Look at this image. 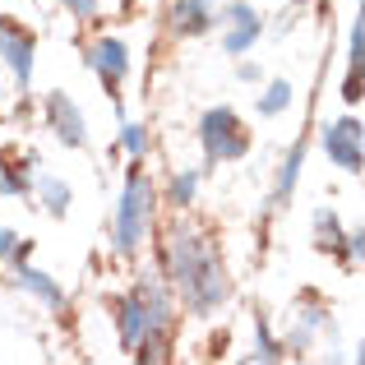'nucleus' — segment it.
Segmentation results:
<instances>
[{
    "label": "nucleus",
    "instance_id": "f257e3e1",
    "mask_svg": "<svg viewBox=\"0 0 365 365\" xmlns=\"http://www.w3.org/2000/svg\"><path fill=\"white\" fill-rule=\"evenodd\" d=\"M167 268H171V277L185 287L190 305H195L199 314H208V310L222 305L227 277H222V264H217L213 245H204L199 236H176L171 250H167Z\"/></svg>",
    "mask_w": 365,
    "mask_h": 365
},
{
    "label": "nucleus",
    "instance_id": "f03ea898",
    "mask_svg": "<svg viewBox=\"0 0 365 365\" xmlns=\"http://www.w3.org/2000/svg\"><path fill=\"white\" fill-rule=\"evenodd\" d=\"M148 217H153V185L143 171H130V180L120 190V208H116V245L125 255L139 250L143 232H148Z\"/></svg>",
    "mask_w": 365,
    "mask_h": 365
},
{
    "label": "nucleus",
    "instance_id": "7ed1b4c3",
    "mask_svg": "<svg viewBox=\"0 0 365 365\" xmlns=\"http://www.w3.org/2000/svg\"><path fill=\"white\" fill-rule=\"evenodd\" d=\"M199 139H204V153L213 162L245 158V148H250V134H245V125L236 120L232 107H213V111H208L204 125H199Z\"/></svg>",
    "mask_w": 365,
    "mask_h": 365
},
{
    "label": "nucleus",
    "instance_id": "20e7f679",
    "mask_svg": "<svg viewBox=\"0 0 365 365\" xmlns=\"http://www.w3.org/2000/svg\"><path fill=\"white\" fill-rule=\"evenodd\" d=\"M46 116H51V130L61 134V143H70V148L88 143V125H83V111L74 107L70 93H51L46 98Z\"/></svg>",
    "mask_w": 365,
    "mask_h": 365
},
{
    "label": "nucleus",
    "instance_id": "39448f33",
    "mask_svg": "<svg viewBox=\"0 0 365 365\" xmlns=\"http://www.w3.org/2000/svg\"><path fill=\"white\" fill-rule=\"evenodd\" d=\"M324 148H329V158L338 162L342 171H351L356 176L361 171V120H338L324 130Z\"/></svg>",
    "mask_w": 365,
    "mask_h": 365
},
{
    "label": "nucleus",
    "instance_id": "423d86ee",
    "mask_svg": "<svg viewBox=\"0 0 365 365\" xmlns=\"http://www.w3.org/2000/svg\"><path fill=\"white\" fill-rule=\"evenodd\" d=\"M88 65L102 74L107 88H120V79L130 74V51H125L120 37H98V42L88 46Z\"/></svg>",
    "mask_w": 365,
    "mask_h": 365
},
{
    "label": "nucleus",
    "instance_id": "0eeeda50",
    "mask_svg": "<svg viewBox=\"0 0 365 365\" xmlns=\"http://www.w3.org/2000/svg\"><path fill=\"white\" fill-rule=\"evenodd\" d=\"M0 56L9 61V70H14L19 88H28V79H33V37H28L24 28L5 24V28H0Z\"/></svg>",
    "mask_w": 365,
    "mask_h": 365
},
{
    "label": "nucleus",
    "instance_id": "6e6552de",
    "mask_svg": "<svg viewBox=\"0 0 365 365\" xmlns=\"http://www.w3.org/2000/svg\"><path fill=\"white\" fill-rule=\"evenodd\" d=\"M227 56H245L250 46H255V37H259V14H255V5H227Z\"/></svg>",
    "mask_w": 365,
    "mask_h": 365
},
{
    "label": "nucleus",
    "instance_id": "1a4fd4ad",
    "mask_svg": "<svg viewBox=\"0 0 365 365\" xmlns=\"http://www.w3.org/2000/svg\"><path fill=\"white\" fill-rule=\"evenodd\" d=\"M213 24L217 19H213V5H208V0H176V5H171V28L185 33V37L208 33Z\"/></svg>",
    "mask_w": 365,
    "mask_h": 365
},
{
    "label": "nucleus",
    "instance_id": "9d476101",
    "mask_svg": "<svg viewBox=\"0 0 365 365\" xmlns=\"http://www.w3.org/2000/svg\"><path fill=\"white\" fill-rule=\"evenodd\" d=\"M14 287H24V292H33L37 301H42V305H51V310H61V305H65V292L56 287V277H46L42 268H28L24 259L14 264Z\"/></svg>",
    "mask_w": 365,
    "mask_h": 365
},
{
    "label": "nucleus",
    "instance_id": "9b49d317",
    "mask_svg": "<svg viewBox=\"0 0 365 365\" xmlns=\"http://www.w3.org/2000/svg\"><path fill=\"white\" fill-rule=\"evenodd\" d=\"M120 342L125 347H143L148 342V310H143L139 296H125L120 301Z\"/></svg>",
    "mask_w": 365,
    "mask_h": 365
},
{
    "label": "nucleus",
    "instance_id": "f8f14e48",
    "mask_svg": "<svg viewBox=\"0 0 365 365\" xmlns=\"http://www.w3.org/2000/svg\"><path fill=\"white\" fill-rule=\"evenodd\" d=\"M33 158L28 162H9V158H0V195H24L28 185H33Z\"/></svg>",
    "mask_w": 365,
    "mask_h": 365
},
{
    "label": "nucleus",
    "instance_id": "ddd939ff",
    "mask_svg": "<svg viewBox=\"0 0 365 365\" xmlns=\"http://www.w3.org/2000/svg\"><path fill=\"white\" fill-rule=\"evenodd\" d=\"M42 204H46V213L65 217V213H70V185L56 180V176H42Z\"/></svg>",
    "mask_w": 365,
    "mask_h": 365
},
{
    "label": "nucleus",
    "instance_id": "4468645a",
    "mask_svg": "<svg viewBox=\"0 0 365 365\" xmlns=\"http://www.w3.org/2000/svg\"><path fill=\"white\" fill-rule=\"evenodd\" d=\"M199 180H204V171H180V176H171V185H167V195H171V204H195V190H199Z\"/></svg>",
    "mask_w": 365,
    "mask_h": 365
},
{
    "label": "nucleus",
    "instance_id": "2eb2a0df",
    "mask_svg": "<svg viewBox=\"0 0 365 365\" xmlns=\"http://www.w3.org/2000/svg\"><path fill=\"white\" fill-rule=\"evenodd\" d=\"M301 162H305V143H296L282 162V176H277V199H287L296 190V176H301Z\"/></svg>",
    "mask_w": 365,
    "mask_h": 365
},
{
    "label": "nucleus",
    "instance_id": "dca6fc26",
    "mask_svg": "<svg viewBox=\"0 0 365 365\" xmlns=\"http://www.w3.org/2000/svg\"><path fill=\"white\" fill-rule=\"evenodd\" d=\"M287 102H292V88L277 79V83H268V93L259 98V111H264V116H273V111H287Z\"/></svg>",
    "mask_w": 365,
    "mask_h": 365
},
{
    "label": "nucleus",
    "instance_id": "f3484780",
    "mask_svg": "<svg viewBox=\"0 0 365 365\" xmlns=\"http://www.w3.org/2000/svg\"><path fill=\"white\" fill-rule=\"evenodd\" d=\"M314 241H319L324 250H329V245H338V241H342V236H338V217H333V213H329V208H324V213H314Z\"/></svg>",
    "mask_w": 365,
    "mask_h": 365
},
{
    "label": "nucleus",
    "instance_id": "a211bd4d",
    "mask_svg": "<svg viewBox=\"0 0 365 365\" xmlns=\"http://www.w3.org/2000/svg\"><path fill=\"white\" fill-rule=\"evenodd\" d=\"M120 148L130 153V158H143V148H148V139H143V125H134V120L120 125Z\"/></svg>",
    "mask_w": 365,
    "mask_h": 365
},
{
    "label": "nucleus",
    "instance_id": "6ab92c4d",
    "mask_svg": "<svg viewBox=\"0 0 365 365\" xmlns=\"http://www.w3.org/2000/svg\"><path fill=\"white\" fill-rule=\"evenodd\" d=\"M28 255H33V245H19V236L14 232H9V227H0V259H14V264H19V259H28Z\"/></svg>",
    "mask_w": 365,
    "mask_h": 365
},
{
    "label": "nucleus",
    "instance_id": "aec40b11",
    "mask_svg": "<svg viewBox=\"0 0 365 365\" xmlns=\"http://www.w3.org/2000/svg\"><path fill=\"white\" fill-rule=\"evenodd\" d=\"M255 338H259V351H255V356H259V361H277V342L268 338V329H264V324L255 329Z\"/></svg>",
    "mask_w": 365,
    "mask_h": 365
},
{
    "label": "nucleus",
    "instance_id": "412c9836",
    "mask_svg": "<svg viewBox=\"0 0 365 365\" xmlns=\"http://www.w3.org/2000/svg\"><path fill=\"white\" fill-rule=\"evenodd\" d=\"M65 9H70V14H79V19H93L98 14V0H61Z\"/></svg>",
    "mask_w": 365,
    "mask_h": 365
},
{
    "label": "nucleus",
    "instance_id": "4be33fe9",
    "mask_svg": "<svg viewBox=\"0 0 365 365\" xmlns=\"http://www.w3.org/2000/svg\"><path fill=\"white\" fill-rule=\"evenodd\" d=\"M0 28H5V24H0Z\"/></svg>",
    "mask_w": 365,
    "mask_h": 365
}]
</instances>
